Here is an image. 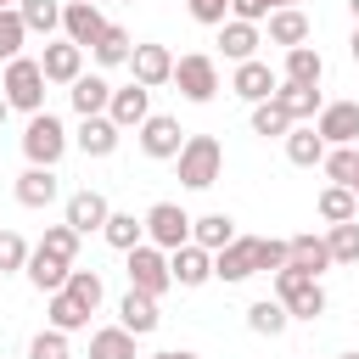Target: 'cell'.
I'll use <instances>...</instances> for the list:
<instances>
[{"label":"cell","mask_w":359,"mask_h":359,"mask_svg":"<svg viewBox=\"0 0 359 359\" xmlns=\"http://www.w3.org/2000/svg\"><path fill=\"white\" fill-rule=\"evenodd\" d=\"M348 11H353V22H359V0H348Z\"/></svg>","instance_id":"obj_51"},{"label":"cell","mask_w":359,"mask_h":359,"mask_svg":"<svg viewBox=\"0 0 359 359\" xmlns=\"http://www.w3.org/2000/svg\"><path fill=\"white\" fill-rule=\"evenodd\" d=\"M286 258H292L286 241H275V236H252V269H258V275H275Z\"/></svg>","instance_id":"obj_42"},{"label":"cell","mask_w":359,"mask_h":359,"mask_svg":"<svg viewBox=\"0 0 359 359\" xmlns=\"http://www.w3.org/2000/svg\"><path fill=\"white\" fill-rule=\"evenodd\" d=\"M185 11H191V22H202V28H219V22L230 17V0H185Z\"/></svg>","instance_id":"obj_46"},{"label":"cell","mask_w":359,"mask_h":359,"mask_svg":"<svg viewBox=\"0 0 359 359\" xmlns=\"http://www.w3.org/2000/svg\"><path fill=\"white\" fill-rule=\"evenodd\" d=\"M213 275L230 280V286L247 280V275H258V269H252V236H236L230 247H219V252H213Z\"/></svg>","instance_id":"obj_22"},{"label":"cell","mask_w":359,"mask_h":359,"mask_svg":"<svg viewBox=\"0 0 359 359\" xmlns=\"http://www.w3.org/2000/svg\"><path fill=\"white\" fill-rule=\"evenodd\" d=\"M180 185H191V191H208L219 174H224V146L213 140V135H185V146H180Z\"/></svg>","instance_id":"obj_1"},{"label":"cell","mask_w":359,"mask_h":359,"mask_svg":"<svg viewBox=\"0 0 359 359\" xmlns=\"http://www.w3.org/2000/svg\"><path fill=\"white\" fill-rule=\"evenodd\" d=\"M320 219H325V224L359 219V196H353L348 185H325V191H320Z\"/></svg>","instance_id":"obj_35"},{"label":"cell","mask_w":359,"mask_h":359,"mask_svg":"<svg viewBox=\"0 0 359 359\" xmlns=\"http://www.w3.org/2000/svg\"><path fill=\"white\" fill-rule=\"evenodd\" d=\"M157 320H163V314H157V297L129 286V292H123V303H118V325H123V331H135V337H146V331H157Z\"/></svg>","instance_id":"obj_17"},{"label":"cell","mask_w":359,"mask_h":359,"mask_svg":"<svg viewBox=\"0 0 359 359\" xmlns=\"http://www.w3.org/2000/svg\"><path fill=\"white\" fill-rule=\"evenodd\" d=\"M62 292H73L90 314H95V309H101V297H107V286H101V275H95V269H67V286H62Z\"/></svg>","instance_id":"obj_39"},{"label":"cell","mask_w":359,"mask_h":359,"mask_svg":"<svg viewBox=\"0 0 359 359\" xmlns=\"http://www.w3.org/2000/svg\"><path fill=\"white\" fill-rule=\"evenodd\" d=\"M129 73H135V84H146V90L168 84V79H174V56H168V45H135V50H129Z\"/></svg>","instance_id":"obj_11"},{"label":"cell","mask_w":359,"mask_h":359,"mask_svg":"<svg viewBox=\"0 0 359 359\" xmlns=\"http://www.w3.org/2000/svg\"><path fill=\"white\" fill-rule=\"evenodd\" d=\"M286 157H292L297 168H320V157H325L320 129H314V123H309V129H286Z\"/></svg>","instance_id":"obj_30"},{"label":"cell","mask_w":359,"mask_h":359,"mask_svg":"<svg viewBox=\"0 0 359 359\" xmlns=\"http://www.w3.org/2000/svg\"><path fill=\"white\" fill-rule=\"evenodd\" d=\"M286 129H292V118H286L275 101H258V107H252V135L269 140V135H286Z\"/></svg>","instance_id":"obj_43"},{"label":"cell","mask_w":359,"mask_h":359,"mask_svg":"<svg viewBox=\"0 0 359 359\" xmlns=\"http://www.w3.org/2000/svg\"><path fill=\"white\" fill-rule=\"evenodd\" d=\"M269 101H275L292 123H303V118H314V112L325 107V101H320V84H286V79L275 84V95H269Z\"/></svg>","instance_id":"obj_16"},{"label":"cell","mask_w":359,"mask_h":359,"mask_svg":"<svg viewBox=\"0 0 359 359\" xmlns=\"http://www.w3.org/2000/svg\"><path fill=\"white\" fill-rule=\"evenodd\" d=\"M0 6H17V0H0Z\"/></svg>","instance_id":"obj_55"},{"label":"cell","mask_w":359,"mask_h":359,"mask_svg":"<svg viewBox=\"0 0 359 359\" xmlns=\"http://www.w3.org/2000/svg\"><path fill=\"white\" fill-rule=\"evenodd\" d=\"M56 191H62V185H56V174H50V168H39V163H28V168L17 174V202H22V208H50V202H56Z\"/></svg>","instance_id":"obj_20"},{"label":"cell","mask_w":359,"mask_h":359,"mask_svg":"<svg viewBox=\"0 0 359 359\" xmlns=\"http://www.w3.org/2000/svg\"><path fill=\"white\" fill-rule=\"evenodd\" d=\"M123 6H135V0H123Z\"/></svg>","instance_id":"obj_57"},{"label":"cell","mask_w":359,"mask_h":359,"mask_svg":"<svg viewBox=\"0 0 359 359\" xmlns=\"http://www.w3.org/2000/svg\"><path fill=\"white\" fill-rule=\"evenodd\" d=\"M17 11H22V22H28V34L62 28V6H56V0H17Z\"/></svg>","instance_id":"obj_40"},{"label":"cell","mask_w":359,"mask_h":359,"mask_svg":"<svg viewBox=\"0 0 359 359\" xmlns=\"http://www.w3.org/2000/svg\"><path fill=\"white\" fill-rule=\"evenodd\" d=\"M180 146H185L180 118H168V112H146V123H140V151L163 163V157H180Z\"/></svg>","instance_id":"obj_8"},{"label":"cell","mask_w":359,"mask_h":359,"mask_svg":"<svg viewBox=\"0 0 359 359\" xmlns=\"http://www.w3.org/2000/svg\"><path fill=\"white\" fill-rule=\"evenodd\" d=\"M0 95H6V107H17V112H45V73H39V62L34 56H11L6 62V79H0Z\"/></svg>","instance_id":"obj_3"},{"label":"cell","mask_w":359,"mask_h":359,"mask_svg":"<svg viewBox=\"0 0 359 359\" xmlns=\"http://www.w3.org/2000/svg\"><path fill=\"white\" fill-rule=\"evenodd\" d=\"M286 325H292V314H286L280 297H258V303L247 309V331H258V337H280Z\"/></svg>","instance_id":"obj_28"},{"label":"cell","mask_w":359,"mask_h":359,"mask_svg":"<svg viewBox=\"0 0 359 359\" xmlns=\"http://www.w3.org/2000/svg\"><path fill=\"white\" fill-rule=\"evenodd\" d=\"M275 84H280V79L269 73V62H258V56L236 62V79H230V90H236L241 101H252V107H258V101H269V95H275Z\"/></svg>","instance_id":"obj_13"},{"label":"cell","mask_w":359,"mask_h":359,"mask_svg":"<svg viewBox=\"0 0 359 359\" xmlns=\"http://www.w3.org/2000/svg\"><path fill=\"white\" fill-rule=\"evenodd\" d=\"M28 252H34V247H28L17 230H0V275H17V269L28 264Z\"/></svg>","instance_id":"obj_44"},{"label":"cell","mask_w":359,"mask_h":359,"mask_svg":"<svg viewBox=\"0 0 359 359\" xmlns=\"http://www.w3.org/2000/svg\"><path fill=\"white\" fill-rule=\"evenodd\" d=\"M325 247H331V264H359V219H342V224H331Z\"/></svg>","instance_id":"obj_37"},{"label":"cell","mask_w":359,"mask_h":359,"mask_svg":"<svg viewBox=\"0 0 359 359\" xmlns=\"http://www.w3.org/2000/svg\"><path fill=\"white\" fill-rule=\"evenodd\" d=\"M22 39H28V22H22V11H17V6H0V62L22 56Z\"/></svg>","instance_id":"obj_38"},{"label":"cell","mask_w":359,"mask_h":359,"mask_svg":"<svg viewBox=\"0 0 359 359\" xmlns=\"http://www.w3.org/2000/svg\"><path fill=\"white\" fill-rule=\"evenodd\" d=\"M101 236H107V247H118V252H129V247H140V241H146V224H140L135 213H107V224H101Z\"/></svg>","instance_id":"obj_32"},{"label":"cell","mask_w":359,"mask_h":359,"mask_svg":"<svg viewBox=\"0 0 359 359\" xmlns=\"http://www.w3.org/2000/svg\"><path fill=\"white\" fill-rule=\"evenodd\" d=\"M28 359H73V353H67V331H56V325L39 331V337L28 342Z\"/></svg>","instance_id":"obj_45"},{"label":"cell","mask_w":359,"mask_h":359,"mask_svg":"<svg viewBox=\"0 0 359 359\" xmlns=\"http://www.w3.org/2000/svg\"><path fill=\"white\" fill-rule=\"evenodd\" d=\"M269 45H309V17L297 11V6H280V11H269Z\"/></svg>","instance_id":"obj_24"},{"label":"cell","mask_w":359,"mask_h":359,"mask_svg":"<svg viewBox=\"0 0 359 359\" xmlns=\"http://www.w3.org/2000/svg\"><path fill=\"white\" fill-rule=\"evenodd\" d=\"M146 95H151L146 84H123V90H112L107 118H112L118 129H140V123H146V112H151V101H146Z\"/></svg>","instance_id":"obj_15"},{"label":"cell","mask_w":359,"mask_h":359,"mask_svg":"<svg viewBox=\"0 0 359 359\" xmlns=\"http://www.w3.org/2000/svg\"><path fill=\"white\" fill-rule=\"evenodd\" d=\"M39 252H50L56 264H79V230L62 219V224H45V236H39Z\"/></svg>","instance_id":"obj_33"},{"label":"cell","mask_w":359,"mask_h":359,"mask_svg":"<svg viewBox=\"0 0 359 359\" xmlns=\"http://www.w3.org/2000/svg\"><path fill=\"white\" fill-rule=\"evenodd\" d=\"M342 359H359V353H342Z\"/></svg>","instance_id":"obj_54"},{"label":"cell","mask_w":359,"mask_h":359,"mask_svg":"<svg viewBox=\"0 0 359 359\" xmlns=\"http://www.w3.org/2000/svg\"><path fill=\"white\" fill-rule=\"evenodd\" d=\"M174 84H180L185 101H213V95H219V67H213V56H202V50L180 56V62H174Z\"/></svg>","instance_id":"obj_7"},{"label":"cell","mask_w":359,"mask_h":359,"mask_svg":"<svg viewBox=\"0 0 359 359\" xmlns=\"http://www.w3.org/2000/svg\"><path fill=\"white\" fill-rule=\"evenodd\" d=\"M151 359H196V353H185V348H163V353H151Z\"/></svg>","instance_id":"obj_48"},{"label":"cell","mask_w":359,"mask_h":359,"mask_svg":"<svg viewBox=\"0 0 359 359\" xmlns=\"http://www.w3.org/2000/svg\"><path fill=\"white\" fill-rule=\"evenodd\" d=\"M275 6L269 0H230V17H241V22H264Z\"/></svg>","instance_id":"obj_47"},{"label":"cell","mask_w":359,"mask_h":359,"mask_svg":"<svg viewBox=\"0 0 359 359\" xmlns=\"http://www.w3.org/2000/svg\"><path fill=\"white\" fill-rule=\"evenodd\" d=\"M286 264H297V269H309L314 280H320V269H331V247H325V236H292L286 241Z\"/></svg>","instance_id":"obj_26"},{"label":"cell","mask_w":359,"mask_h":359,"mask_svg":"<svg viewBox=\"0 0 359 359\" xmlns=\"http://www.w3.org/2000/svg\"><path fill=\"white\" fill-rule=\"evenodd\" d=\"M107 28V17H101V6H90V0H67L62 6V34L73 39V45H95V34Z\"/></svg>","instance_id":"obj_12"},{"label":"cell","mask_w":359,"mask_h":359,"mask_svg":"<svg viewBox=\"0 0 359 359\" xmlns=\"http://www.w3.org/2000/svg\"><path fill=\"white\" fill-rule=\"evenodd\" d=\"M353 163H359V146H325V157H320L331 185H353Z\"/></svg>","instance_id":"obj_41"},{"label":"cell","mask_w":359,"mask_h":359,"mask_svg":"<svg viewBox=\"0 0 359 359\" xmlns=\"http://www.w3.org/2000/svg\"><path fill=\"white\" fill-rule=\"evenodd\" d=\"M6 112H11V107H6V95H0V123H6Z\"/></svg>","instance_id":"obj_53"},{"label":"cell","mask_w":359,"mask_h":359,"mask_svg":"<svg viewBox=\"0 0 359 359\" xmlns=\"http://www.w3.org/2000/svg\"><path fill=\"white\" fill-rule=\"evenodd\" d=\"M107 213H112V208H107V196H101V191H73V196H67V224H73L79 236L101 230V224H107Z\"/></svg>","instance_id":"obj_21"},{"label":"cell","mask_w":359,"mask_h":359,"mask_svg":"<svg viewBox=\"0 0 359 359\" xmlns=\"http://www.w3.org/2000/svg\"><path fill=\"white\" fill-rule=\"evenodd\" d=\"M168 275H174V286H202V280H213V252L196 247V241H185V247H174Z\"/></svg>","instance_id":"obj_14"},{"label":"cell","mask_w":359,"mask_h":359,"mask_svg":"<svg viewBox=\"0 0 359 359\" xmlns=\"http://www.w3.org/2000/svg\"><path fill=\"white\" fill-rule=\"evenodd\" d=\"M90 50H95V62H101V67H118V62H129L135 39H129V34L118 28V22H107V28L95 34V45H90Z\"/></svg>","instance_id":"obj_31"},{"label":"cell","mask_w":359,"mask_h":359,"mask_svg":"<svg viewBox=\"0 0 359 359\" xmlns=\"http://www.w3.org/2000/svg\"><path fill=\"white\" fill-rule=\"evenodd\" d=\"M140 224H146V241H151V247H163V252H174V247H185V241H191V213H185L180 202H157Z\"/></svg>","instance_id":"obj_6"},{"label":"cell","mask_w":359,"mask_h":359,"mask_svg":"<svg viewBox=\"0 0 359 359\" xmlns=\"http://www.w3.org/2000/svg\"><path fill=\"white\" fill-rule=\"evenodd\" d=\"M62 151H67V129H62V118L34 112V118H28V129H22V157H28V163H39V168H56V163H62Z\"/></svg>","instance_id":"obj_4"},{"label":"cell","mask_w":359,"mask_h":359,"mask_svg":"<svg viewBox=\"0 0 359 359\" xmlns=\"http://www.w3.org/2000/svg\"><path fill=\"white\" fill-rule=\"evenodd\" d=\"M129 286L135 292H151V297H163L168 286H174V275H168V258H163V247H151V241H140V247H129Z\"/></svg>","instance_id":"obj_5"},{"label":"cell","mask_w":359,"mask_h":359,"mask_svg":"<svg viewBox=\"0 0 359 359\" xmlns=\"http://www.w3.org/2000/svg\"><path fill=\"white\" fill-rule=\"evenodd\" d=\"M39 73H45V84H73V79L84 73V45L50 39V45L39 50Z\"/></svg>","instance_id":"obj_10"},{"label":"cell","mask_w":359,"mask_h":359,"mask_svg":"<svg viewBox=\"0 0 359 359\" xmlns=\"http://www.w3.org/2000/svg\"><path fill=\"white\" fill-rule=\"evenodd\" d=\"M50 325H56V331H84V325H90V309H84L73 292H50Z\"/></svg>","instance_id":"obj_36"},{"label":"cell","mask_w":359,"mask_h":359,"mask_svg":"<svg viewBox=\"0 0 359 359\" xmlns=\"http://www.w3.org/2000/svg\"><path fill=\"white\" fill-rule=\"evenodd\" d=\"M67 95H73V112H79V118H95V112H107L112 84H107L101 73H79V79L67 84Z\"/></svg>","instance_id":"obj_18"},{"label":"cell","mask_w":359,"mask_h":359,"mask_svg":"<svg viewBox=\"0 0 359 359\" xmlns=\"http://www.w3.org/2000/svg\"><path fill=\"white\" fill-rule=\"evenodd\" d=\"M314 129L325 146H353L359 140V101H331L314 112Z\"/></svg>","instance_id":"obj_9"},{"label":"cell","mask_w":359,"mask_h":359,"mask_svg":"<svg viewBox=\"0 0 359 359\" xmlns=\"http://www.w3.org/2000/svg\"><path fill=\"white\" fill-rule=\"evenodd\" d=\"M269 6H275V11H280V6H297V0H269Z\"/></svg>","instance_id":"obj_52"},{"label":"cell","mask_w":359,"mask_h":359,"mask_svg":"<svg viewBox=\"0 0 359 359\" xmlns=\"http://www.w3.org/2000/svg\"><path fill=\"white\" fill-rule=\"evenodd\" d=\"M118 135H123V129H118L107 112H95V118L79 123V151H84V157H112V151H118Z\"/></svg>","instance_id":"obj_19"},{"label":"cell","mask_w":359,"mask_h":359,"mask_svg":"<svg viewBox=\"0 0 359 359\" xmlns=\"http://www.w3.org/2000/svg\"><path fill=\"white\" fill-rule=\"evenodd\" d=\"M191 241L208 247V252H219V247L236 241V219L230 213H202V219H191Z\"/></svg>","instance_id":"obj_25"},{"label":"cell","mask_w":359,"mask_h":359,"mask_svg":"<svg viewBox=\"0 0 359 359\" xmlns=\"http://www.w3.org/2000/svg\"><path fill=\"white\" fill-rule=\"evenodd\" d=\"M90 359H135V331L123 325H107L90 337Z\"/></svg>","instance_id":"obj_34"},{"label":"cell","mask_w":359,"mask_h":359,"mask_svg":"<svg viewBox=\"0 0 359 359\" xmlns=\"http://www.w3.org/2000/svg\"><path fill=\"white\" fill-rule=\"evenodd\" d=\"M348 191H353V196H359V163H353V185H348Z\"/></svg>","instance_id":"obj_50"},{"label":"cell","mask_w":359,"mask_h":359,"mask_svg":"<svg viewBox=\"0 0 359 359\" xmlns=\"http://www.w3.org/2000/svg\"><path fill=\"white\" fill-rule=\"evenodd\" d=\"M275 297L286 303L292 320H320V314H325V292H320V280H314L309 269H297V264H280V269H275Z\"/></svg>","instance_id":"obj_2"},{"label":"cell","mask_w":359,"mask_h":359,"mask_svg":"<svg viewBox=\"0 0 359 359\" xmlns=\"http://www.w3.org/2000/svg\"><path fill=\"white\" fill-rule=\"evenodd\" d=\"M348 56L359 62V22H353V39H348Z\"/></svg>","instance_id":"obj_49"},{"label":"cell","mask_w":359,"mask_h":359,"mask_svg":"<svg viewBox=\"0 0 359 359\" xmlns=\"http://www.w3.org/2000/svg\"><path fill=\"white\" fill-rule=\"evenodd\" d=\"M90 6H101V0H90Z\"/></svg>","instance_id":"obj_56"},{"label":"cell","mask_w":359,"mask_h":359,"mask_svg":"<svg viewBox=\"0 0 359 359\" xmlns=\"http://www.w3.org/2000/svg\"><path fill=\"white\" fill-rule=\"evenodd\" d=\"M325 79V62L314 45H292L286 50V84H320Z\"/></svg>","instance_id":"obj_29"},{"label":"cell","mask_w":359,"mask_h":359,"mask_svg":"<svg viewBox=\"0 0 359 359\" xmlns=\"http://www.w3.org/2000/svg\"><path fill=\"white\" fill-rule=\"evenodd\" d=\"M219 45H224V56L230 62H247L264 39H258V22H241V17H224L219 22Z\"/></svg>","instance_id":"obj_23"},{"label":"cell","mask_w":359,"mask_h":359,"mask_svg":"<svg viewBox=\"0 0 359 359\" xmlns=\"http://www.w3.org/2000/svg\"><path fill=\"white\" fill-rule=\"evenodd\" d=\"M22 269H28V280H34V292H45V297H50V292H62V286H67V269H73V264H56L50 252H39V247H34Z\"/></svg>","instance_id":"obj_27"}]
</instances>
